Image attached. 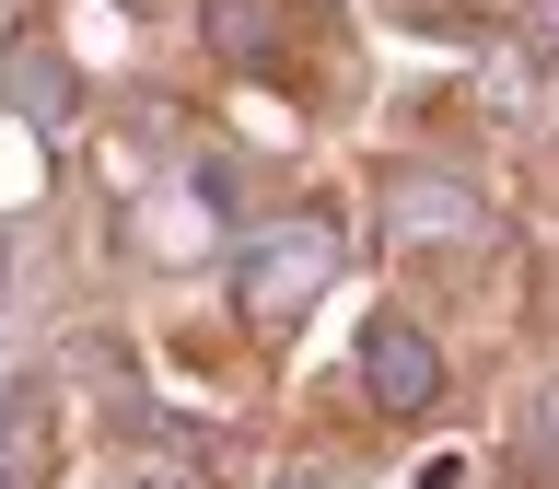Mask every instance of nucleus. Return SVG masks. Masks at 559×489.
<instances>
[{
  "label": "nucleus",
  "instance_id": "f257e3e1",
  "mask_svg": "<svg viewBox=\"0 0 559 489\" xmlns=\"http://www.w3.org/2000/svg\"><path fill=\"white\" fill-rule=\"evenodd\" d=\"M326 279H338V234H326V222H292V234L257 244V269H245V314H304Z\"/></svg>",
  "mask_w": 559,
  "mask_h": 489
},
{
  "label": "nucleus",
  "instance_id": "f03ea898",
  "mask_svg": "<svg viewBox=\"0 0 559 489\" xmlns=\"http://www.w3.org/2000/svg\"><path fill=\"white\" fill-rule=\"evenodd\" d=\"M361 384H373V408H431V384H443V349L419 338L408 314H373V326H361Z\"/></svg>",
  "mask_w": 559,
  "mask_h": 489
},
{
  "label": "nucleus",
  "instance_id": "7ed1b4c3",
  "mask_svg": "<svg viewBox=\"0 0 559 489\" xmlns=\"http://www.w3.org/2000/svg\"><path fill=\"white\" fill-rule=\"evenodd\" d=\"M384 222H396V244H478V199L466 187H443V175H396L384 187Z\"/></svg>",
  "mask_w": 559,
  "mask_h": 489
},
{
  "label": "nucleus",
  "instance_id": "20e7f679",
  "mask_svg": "<svg viewBox=\"0 0 559 489\" xmlns=\"http://www.w3.org/2000/svg\"><path fill=\"white\" fill-rule=\"evenodd\" d=\"M269 24H280L269 0H210V47H222L234 70H257V47H269Z\"/></svg>",
  "mask_w": 559,
  "mask_h": 489
},
{
  "label": "nucleus",
  "instance_id": "39448f33",
  "mask_svg": "<svg viewBox=\"0 0 559 489\" xmlns=\"http://www.w3.org/2000/svg\"><path fill=\"white\" fill-rule=\"evenodd\" d=\"M0 94L24 105V117H59V105H70V82L47 70V47H12V59H0Z\"/></svg>",
  "mask_w": 559,
  "mask_h": 489
},
{
  "label": "nucleus",
  "instance_id": "423d86ee",
  "mask_svg": "<svg viewBox=\"0 0 559 489\" xmlns=\"http://www.w3.org/2000/svg\"><path fill=\"white\" fill-rule=\"evenodd\" d=\"M536 454H548V466H559V384H548V396H536Z\"/></svg>",
  "mask_w": 559,
  "mask_h": 489
},
{
  "label": "nucleus",
  "instance_id": "0eeeda50",
  "mask_svg": "<svg viewBox=\"0 0 559 489\" xmlns=\"http://www.w3.org/2000/svg\"><path fill=\"white\" fill-rule=\"evenodd\" d=\"M536 35H548V47H559V0H536Z\"/></svg>",
  "mask_w": 559,
  "mask_h": 489
}]
</instances>
